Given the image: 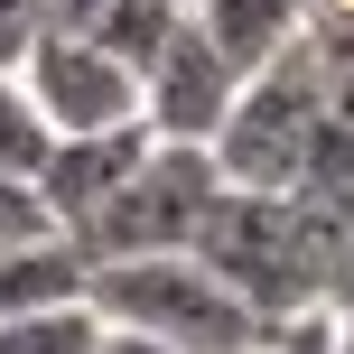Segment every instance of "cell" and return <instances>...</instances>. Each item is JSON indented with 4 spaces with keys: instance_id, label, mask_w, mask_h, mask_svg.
<instances>
[{
    "instance_id": "17",
    "label": "cell",
    "mask_w": 354,
    "mask_h": 354,
    "mask_svg": "<svg viewBox=\"0 0 354 354\" xmlns=\"http://www.w3.org/2000/svg\"><path fill=\"white\" fill-rule=\"evenodd\" d=\"M261 354H270V345H261Z\"/></svg>"
},
{
    "instance_id": "7",
    "label": "cell",
    "mask_w": 354,
    "mask_h": 354,
    "mask_svg": "<svg viewBox=\"0 0 354 354\" xmlns=\"http://www.w3.org/2000/svg\"><path fill=\"white\" fill-rule=\"evenodd\" d=\"M93 280V261L66 243V233H28V243H0V326L37 317V308H75Z\"/></svg>"
},
{
    "instance_id": "12",
    "label": "cell",
    "mask_w": 354,
    "mask_h": 354,
    "mask_svg": "<svg viewBox=\"0 0 354 354\" xmlns=\"http://www.w3.org/2000/svg\"><path fill=\"white\" fill-rule=\"evenodd\" d=\"M28 233H56V224H47V205H37V187L0 177V243H28Z\"/></svg>"
},
{
    "instance_id": "5",
    "label": "cell",
    "mask_w": 354,
    "mask_h": 354,
    "mask_svg": "<svg viewBox=\"0 0 354 354\" xmlns=\"http://www.w3.org/2000/svg\"><path fill=\"white\" fill-rule=\"evenodd\" d=\"M233 93H243V75L205 47V28H196V19H177L168 47L140 66V122H149V140H187V149H205L214 131H224Z\"/></svg>"
},
{
    "instance_id": "9",
    "label": "cell",
    "mask_w": 354,
    "mask_h": 354,
    "mask_svg": "<svg viewBox=\"0 0 354 354\" xmlns=\"http://www.w3.org/2000/svg\"><path fill=\"white\" fill-rule=\"evenodd\" d=\"M47 149H56L47 112L28 103V84H19V75H0V177H19V187H28V177L47 168Z\"/></svg>"
},
{
    "instance_id": "15",
    "label": "cell",
    "mask_w": 354,
    "mask_h": 354,
    "mask_svg": "<svg viewBox=\"0 0 354 354\" xmlns=\"http://www.w3.org/2000/svg\"><path fill=\"white\" fill-rule=\"evenodd\" d=\"M336 354H354V317H336Z\"/></svg>"
},
{
    "instance_id": "10",
    "label": "cell",
    "mask_w": 354,
    "mask_h": 354,
    "mask_svg": "<svg viewBox=\"0 0 354 354\" xmlns=\"http://www.w3.org/2000/svg\"><path fill=\"white\" fill-rule=\"evenodd\" d=\"M103 345V317L84 299L75 308H37V317H10L0 326V354H93Z\"/></svg>"
},
{
    "instance_id": "16",
    "label": "cell",
    "mask_w": 354,
    "mask_h": 354,
    "mask_svg": "<svg viewBox=\"0 0 354 354\" xmlns=\"http://www.w3.org/2000/svg\"><path fill=\"white\" fill-rule=\"evenodd\" d=\"M168 10H196V0H168Z\"/></svg>"
},
{
    "instance_id": "6",
    "label": "cell",
    "mask_w": 354,
    "mask_h": 354,
    "mask_svg": "<svg viewBox=\"0 0 354 354\" xmlns=\"http://www.w3.org/2000/svg\"><path fill=\"white\" fill-rule=\"evenodd\" d=\"M149 159V122H122V131H75V140H56L47 149V168L28 177L37 187V205H47V224L66 233H84L93 214L112 205V196H122V177Z\"/></svg>"
},
{
    "instance_id": "11",
    "label": "cell",
    "mask_w": 354,
    "mask_h": 354,
    "mask_svg": "<svg viewBox=\"0 0 354 354\" xmlns=\"http://www.w3.org/2000/svg\"><path fill=\"white\" fill-rule=\"evenodd\" d=\"M37 37H47V0H0V75L28 66Z\"/></svg>"
},
{
    "instance_id": "3",
    "label": "cell",
    "mask_w": 354,
    "mask_h": 354,
    "mask_svg": "<svg viewBox=\"0 0 354 354\" xmlns=\"http://www.w3.org/2000/svg\"><path fill=\"white\" fill-rule=\"evenodd\" d=\"M214 187H224V168H214V149H187V140H149V159L122 177V196H112L103 214H93L84 233H75V252L84 261H131V252H187L196 224H205Z\"/></svg>"
},
{
    "instance_id": "2",
    "label": "cell",
    "mask_w": 354,
    "mask_h": 354,
    "mask_svg": "<svg viewBox=\"0 0 354 354\" xmlns=\"http://www.w3.org/2000/svg\"><path fill=\"white\" fill-rule=\"evenodd\" d=\"M214 168H224V187H252V196H289L317 159V93H308V66H299V37H289L270 66L243 75V93H233L224 131H214Z\"/></svg>"
},
{
    "instance_id": "4",
    "label": "cell",
    "mask_w": 354,
    "mask_h": 354,
    "mask_svg": "<svg viewBox=\"0 0 354 354\" xmlns=\"http://www.w3.org/2000/svg\"><path fill=\"white\" fill-rule=\"evenodd\" d=\"M19 84H28V103L47 112V131H56V140L140 122V75H131L112 47L75 37V28H47V37H37V47H28V66H19Z\"/></svg>"
},
{
    "instance_id": "8",
    "label": "cell",
    "mask_w": 354,
    "mask_h": 354,
    "mask_svg": "<svg viewBox=\"0 0 354 354\" xmlns=\"http://www.w3.org/2000/svg\"><path fill=\"white\" fill-rule=\"evenodd\" d=\"M187 19L205 28V47L224 56L233 75H252V66H270V56L308 28V0H196Z\"/></svg>"
},
{
    "instance_id": "1",
    "label": "cell",
    "mask_w": 354,
    "mask_h": 354,
    "mask_svg": "<svg viewBox=\"0 0 354 354\" xmlns=\"http://www.w3.org/2000/svg\"><path fill=\"white\" fill-rule=\"evenodd\" d=\"M84 308L103 326H131V336H159L177 354H261L270 326L214 280L196 252H131V261H93Z\"/></svg>"
},
{
    "instance_id": "14",
    "label": "cell",
    "mask_w": 354,
    "mask_h": 354,
    "mask_svg": "<svg viewBox=\"0 0 354 354\" xmlns=\"http://www.w3.org/2000/svg\"><path fill=\"white\" fill-rule=\"evenodd\" d=\"M308 10H326V19H354V0H308Z\"/></svg>"
},
{
    "instance_id": "13",
    "label": "cell",
    "mask_w": 354,
    "mask_h": 354,
    "mask_svg": "<svg viewBox=\"0 0 354 354\" xmlns=\"http://www.w3.org/2000/svg\"><path fill=\"white\" fill-rule=\"evenodd\" d=\"M93 354H177V345H159V336H131V326H103V345Z\"/></svg>"
}]
</instances>
